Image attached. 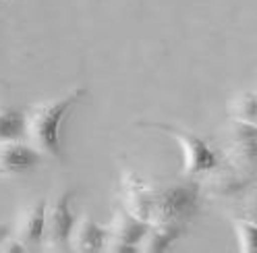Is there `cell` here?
Instances as JSON below:
<instances>
[{"label": "cell", "mask_w": 257, "mask_h": 253, "mask_svg": "<svg viewBox=\"0 0 257 253\" xmlns=\"http://www.w3.org/2000/svg\"><path fill=\"white\" fill-rule=\"evenodd\" d=\"M25 139V112L17 106L0 102V144Z\"/></svg>", "instance_id": "4fadbf2b"}, {"label": "cell", "mask_w": 257, "mask_h": 253, "mask_svg": "<svg viewBox=\"0 0 257 253\" xmlns=\"http://www.w3.org/2000/svg\"><path fill=\"white\" fill-rule=\"evenodd\" d=\"M81 96H85V87H75L58 98L36 102L25 112V141L34 146L46 160H62L60 124Z\"/></svg>", "instance_id": "6da1fadb"}, {"label": "cell", "mask_w": 257, "mask_h": 253, "mask_svg": "<svg viewBox=\"0 0 257 253\" xmlns=\"http://www.w3.org/2000/svg\"><path fill=\"white\" fill-rule=\"evenodd\" d=\"M234 230L238 239V249L247 253H257V224L249 220H234Z\"/></svg>", "instance_id": "9a60e30c"}, {"label": "cell", "mask_w": 257, "mask_h": 253, "mask_svg": "<svg viewBox=\"0 0 257 253\" xmlns=\"http://www.w3.org/2000/svg\"><path fill=\"white\" fill-rule=\"evenodd\" d=\"M9 234H11V226H9V224H3V222H0V243H3V241L7 239Z\"/></svg>", "instance_id": "e0dca14e"}, {"label": "cell", "mask_w": 257, "mask_h": 253, "mask_svg": "<svg viewBox=\"0 0 257 253\" xmlns=\"http://www.w3.org/2000/svg\"><path fill=\"white\" fill-rule=\"evenodd\" d=\"M122 185V201L124 208L141 220H152V203H154V189L143 181L135 170H122L120 177Z\"/></svg>", "instance_id": "30bf717a"}, {"label": "cell", "mask_w": 257, "mask_h": 253, "mask_svg": "<svg viewBox=\"0 0 257 253\" xmlns=\"http://www.w3.org/2000/svg\"><path fill=\"white\" fill-rule=\"evenodd\" d=\"M73 191H62L46 203L44 220V241L42 247L48 251H67L69 236L77 216L71 210Z\"/></svg>", "instance_id": "5b68a950"}, {"label": "cell", "mask_w": 257, "mask_h": 253, "mask_svg": "<svg viewBox=\"0 0 257 253\" xmlns=\"http://www.w3.org/2000/svg\"><path fill=\"white\" fill-rule=\"evenodd\" d=\"M226 162L247 177H257V124L232 118L222 133Z\"/></svg>", "instance_id": "277c9868"}, {"label": "cell", "mask_w": 257, "mask_h": 253, "mask_svg": "<svg viewBox=\"0 0 257 253\" xmlns=\"http://www.w3.org/2000/svg\"><path fill=\"white\" fill-rule=\"evenodd\" d=\"M187 234V222H174V220H150L148 230L139 243V251L162 253L168 251L174 243H179Z\"/></svg>", "instance_id": "8fae6325"}, {"label": "cell", "mask_w": 257, "mask_h": 253, "mask_svg": "<svg viewBox=\"0 0 257 253\" xmlns=\"http://www.w3.org/2000/svg\"><path fill=\"white\" fill-rule=\"evenodd\" d=\"M230 118L257 124V91H238L228 102Z\"/></svg>", "instance_id": "5bb4252c"}, {"label": "cell", "mask_w": 257, "mask_h": 253, "mask_svg": "<svg viewBox=\"0 0 257 253\" xmlns=\"http://www.w3.org/2000/svg\"><path fill=\"white\" fill-rule=\"evenodd\" d=\"M251 177L236 170L230 164H218L210 172H205L201 183L203 197L210 199H238L251 185Z\"/></svg>", "instance_id": "52a82bcc"}, {"label": "cell", "mask_w": 257, "mask_h": 253, "mask_svg": "<svg viewBox=\"0 0 257 253\" xmlns=\"http://www.w3.org/2000/svg\"><path fill=\"white\" fill-rule=\"evenodd\" d=\"M46 158L27 141H5L0 144V177H19L36 170Z\"/></svg>", "instance_id": "ba28073f"}, {"label": "cell", "mask_w": 257, "mask_h": 253, "mask_svg": "<svg viewBox=\"0 0 257 253\" xmlns=\"http://www.w3.org/2000/svg\"><path fill=\"white\" fill-rule=\"evenodd\" d=\"M46 199H34L25 203L17 214L13 234L27 247H42L44 241V220H46Z\"/></svg>", "instance_id": "9c48e42d"}, {"label": "cell", "mask_w": 257, "mask_h": 253, "mask_svg": "<svg viewBox=\"0 0 257 253\" xmlns=\"http://www.w3.org/2000/svg\"><path fill=\"white\" fill-rule=\"evenodd\" d=\"M104 243H106V226L98 224L87 214L77 216L69 236V249L81 253H95V251H104Z\"/></svg>", "instance_id": "7c38bea8"}, {"label": "cell", "mask_w": 257, "mask_h": 253, "mask_svg": "<svg viewBox=\"0 0 257 253\" xmlns=\"http://www.w3.org/2000/svg\"><path fill=\"white\" fill-rule=\"evenodd\" d=\"M148 224H150L148 220H141L128 212L124 205H118L114 214H112L110 224L106 226L104 251H114V253L137 251L143 234L148 230Z\"/></svg>", "instance_id": "8992f818"}, {"label": "cell", "mask_w": 257, "mask_h": 253, "mask_svg": "<svg viewBox=\"0 0 257 253\" xmlns=\"http://www.w3.org/2000/svg\"><path fill=\"white\" fill-rule=\"evenodd\" d=\"M238 212L243 220L257 224V185H249L247 191L238 197Z\"/></svg>", "instance_id": "2e32d148"}, {"label": "cell", "mask_w": 257, "mask_h": 253, "mask_svg": "<svg viewBox=\"0 0 257 253\" xmlns=\"http://www.w3.org/2000/svg\"><path fill=\"white\" fill-rule=\"evenodd\" d=\"M201 183L195 179H185L162 189H154L152 220H174V222H189L197 214L201 201Z\"/></svg>", "instance_id": "3957f363"}, {"label": "cell", "mask_w": 257, "mask_h": 253, "mask_svg": "<svg viewBox=\"0 0 257 253\" xmlns=\"http://www.w3.org/2000/svg\"><path fill=\"white\" fill-rule=\"evenodd\" d=\"M137 126H143V129H158L179 141V146L183 150V162H185L183 177L185 179H195L199 175H205V172H210L212 168H216L220 164L218 156L210 148V144H207L203 137L185 129V126L172 124V122H156V120H143V122H137Z\"/></svg>", "instance_id": "7a4b0ae2"}]
</instances>
